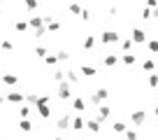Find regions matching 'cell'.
<instances>
[{
	"label": "cell",
	"instance_id": "obj_1",
	"mask_svg": "<svg viewBox=\"0 0 158 140\" xmlns=\"http://www.w3.org/2000/svg\"><path fill=\"white\" fill-rule=\"evenodd\" d=\"M118 40H121V35L114 33V30H105V33H102V42H105V45H116Z\"/></svg>",
	"mask_w": 158,
	"mask_h": 140
},
{
	"label": "cell",
	"instance_id": "obj_2",
	"mask_svg": "<svg viewBox=\"0 0 158 140\" xmlns=\"http://www.w3.org/2000/svg\"><path fill=\"white\" fill-rule=\"evenodd\" d=\"M130 119L139 126V124H144V121H147V112H144V110H135L133 115H130Z\"/></svg>",
	"mask_w": 158,
	"mask_h": 140
},
{
	"label": "cell",
	"instance_id": "obj_3",
	"mask_svg": "<svg viewBox=\"0 0 158 140\" xmlns=\"http://www.w3.org/2000/svg\"><path fill=\"white\" fill-rule=\"evenodd\" d=\"M130 35H133V37H130L133 42H144V40H147L144 30H139V28H133V33H130Z\"/></svg>",
	"mask_w": 158,
	"mask_h": 140
},
{
	"label": "cell",
	"instance_id": "obj_4",
	"mask_svg": "<svg viewBox=\"0 0 158 140\" xmlns=\"http://www.w3.org/2000/svg\"><path fill=\"white\" fill-rule=\"evenodd\" d=\"M58 96H60V98H68V96H70V86L65 84V82H60V86H58Z\"/></svg>",
	"mask_w": 158,
	"mask_h": 140
},
{
	"label": "cell",
	"instance_id": "obj_5",
	"mask_svg": "<svg viewBox=\"0 0 158 140\" xmlns=\"http://www.w3.org/2000/svg\"><path fill=\"white\" fill-rule=\"evenodd\" d=\"M70 126H72V124H70V115H65V117L58 119V129H70Z\"/></svg>",
	"mask_w": 158,
	"mask_h": 140
},
{
	"label": "cell",
	"instance_id": "obj_6",
	"mask_svg": "<svg viewBox=\"0 0 158 140\" xmlns=\"http://www.w3.org/2000/svg\"><path fill=\"white\" fill-rule=\"evenodd\" d=\"M72 129L81 131V129H84V119H81V117H74V119H72Z\"/></svg>",
	"mask_w": 158,
	"mask_h": 140
},
{
	"label": "cell",
	"instance_id": "obj_7",
	"mask_svg": "<svg viewBox=\"0 0 158 140\" xmlns=\"http://www.w3.org/2000/svg\"><path fill=\"white\" fill-rule=\"evenodd\" d=\"M116 63H118V56H114V54L105 56V65H116Z\"/></svg>",
	"mask_w": 158,
	"mask_h": 140
},
{
	"label": "cell",
	"instance_id": "obj_8",
	"mask_svg": "<svg viewBox=\"0 0 158 140\" xmlns=\"http://www.w3.org/2000/svg\"><path fill=\"white\" fill-rule=\"evenodd\" d=\"M144 70H147V72L156 70V61H153V59H147V61H144Z\"/></svg>",
	"mask_w": 158,
	"mask_h": 140
},
{
	"label": "cell",
	"instance_id": "obj_9",
	"mask_svg": "<svg viewBox=\"0 0 158 140\" xmlns=\"http://www.w3.org/2000/svg\"><path fill=\"white\" fill-rule=\"evenodd\" d=\"M109 112H112V110H109L107 105H102V107L98 110V117H100V119H107V117H109Z\"/></svg>",
	"mask_w": 158,
	"mask_h": 140
},
{
	"label": "cell",
	"instance_id": "obj_10",
	"mask_svg": "<svg viewBox=\"0 0 158 140\" xmlns=\"http://www.w3.org/2000/svg\"><path fill=\"white\" fill-rule=\"evenodd\" d=\"M2 82H5V84H16L19 77H16V75H2Z\"/></svg>",
	"mask_w": 158,
	"mask_h": 140
},
{
	"label": "cell",
	"instance_id": "obj_11",
	"mask_svg": "<svg viewBox=\"0 0 158 140\" xmlns=\"http://www.w3.org/2000/svg\"><path fill=\"white\" fill-rule=\"evenodd\" d=\"M7 100H10V103H21L23 96H21V94H10V96H7Z\"/></svg>",
	"mask_w": 158,
	"mask_h": 140
},
{
	"label": "cell",
	"instance_id": "obj_12",
	"mask_svg": "<svg viewBox=\"0 0 158 140\" xmlns=\"http://www.w3.org/2000/svg\"><path fill=\"white\" fill-rule=\"evenodd\" d=\"M86 126H89V131H93V133H98V131H100V121H93V119H91Z\"/></svg>",
	"mask_w": 158,
	"mask_h": 140
},
{
	"label": "cell",
	"instance_id": "obj_13",
	"mask_svg": "<svg viewBox=\"0 0 158 140\" xmlns=\"http://www.w3.org/2000/svg\"><path fill=\"white\" fill-rule=\"evenodd\" d=\"M147 47H149V51H151V54H156V51H158V40H149Z\"/></svg>",
	"mask_w": 158,
	"mask_h": 140
},
{
	"label": "cell",
	"instance_id": "obj_14",
	"mask_svg": "<svg viewBox=\"0 0 158 140\" xmlns=\"http://www.w3.org/2000/svg\"><path fill=\"white\" fill-rule=\"evenodd\" d=\"M37 107H40V117H44V119H47V117L51 115V112H49V107H47V105H37Z\"/></svg>",
	"mask_w": 158,
	"mask_h": 140
},
{
	"label": "cell",
	"instance_id": "obj_15",
	"mask_svg": "<svg viewBox=\"0 0 158 140\" xmlns=\"http://www.w3.org/2000/svg\"><path fill=\"white\" fill-rule=\"evenodd\" d=\"M114 131H116V133H126V124L123 121H116V124H114Z\"/></svg>",
	"mask_w": 158,
	"mask_h": 140
},
{
	"label": "cell",
	"instance_id": "obj_16",
	"mask_svg": "<svg viewBox=\"0 0 158 140\" xmlns=\"http://www.w3.org/2000/svg\"><path fill=\"white\" fill-rule=\"evenodd\" d=\"M149 86H151V89L158 86V75H149Z\"/></svg>",
	"mask_w": 158,
	"mask_h": 140
},
{
	"label": "cell",
	"instance_id": "obj_17",
	"mask_svg": "<svg viewBox=\"0 0 158 140\" xmlns=\"http://www.w3.org/2000/svg\"><path fill=\"white\" fill-rule=\"evenodd\" d=\"M123 63H126V65H133V63H135V56H133V54H123Z\"/></svg>",
	"mask_w": 158,
	"mask_h": 140
},
{
	"label": "cell",
	"instance_id": "obj_18",
	"mask_svg": "<svg viewBox=\"0 0 158 140\" xmlns=\"http://www.w3.org/2000/svg\"><path fill=\"white\" fill-rule=\"evenodd\" d=\"M93 45H95V37H93V35H89V37H86V42H84V47H86V49H91Z\"/></svg>",
	"mask_w": 158,
	"mask_h": 140
},
{
	"label": "cell",
	"instance_id": "obj_19",
	"mask_svg": "<svg viewBox=\"0 0 158 140\" xmlns=\"http://www.w3.org/2000/svg\"><path fill=\"white\" fill-rule=\"evenodd\" d=\"M19 115H21V119H26V117L30 115V107H28V105H23V107L19 110Z\"/></svg>",
	"mask_w": 158,
	"mask_h": 140
},
{
	"label": "cell",
	"instance_id": "obj_20",
	"mask_svg": "<svg viewBox=\"0 0 158 140\" xmlns=\"http://www.w3.org/2000/svg\"><path fill=\"white\" fill-rule=\"evenodd\" d=\"M74 110H84V100H81V98H74Z\"/></svg>",
	"mask_w": 158,
	"mask_h": 140
},
{
	"label": "cell",
	"instance_id": "obj_21",
	"mask_svg": "<svg viewBox=\"0 0 158 140\" xmlns=\"http://www.w3.org/2000/svg\"><path fill=\"white\" fill-rule=\"evenodd\" d=\"M26 28H28V24H26V21H16V30H19V33H23Z\"/></svg>",
	"mask_w": 158,
	"mask_h": 140
},
{
	"label": "cell",
	"instance_id": "obj_22",
	"mask_svg": "<svg viewBox=\"0 0 158 140\" xmlns=\"http://www.w3.org/2000/svg\"><path fill=\"white\" fill-rule=\"evenodd\" d=\"M130 47H133V40H123V42H121V49H123V51H128Z\"/></svg>",
	"mask_w": 158,
	"mask_h": 140
},
{
	"label": "cell",
	"instance_id": "obj_23",
	"mask_svg": "<svg viewBox=\"0 0 158 140\" xmlns=\"http://www.w3.org/2000/svg\"><path fill=\"white\" fill-rule=\"evenodd\" d=\"M126 138H128V140H139V138H137V133H135V131H126Z\"/></svg>",
	"mask_w": 158,
	"mask_h": 140
},
{
	"label": "cell",
	"instance_id": "obj_24",
	"mask_svg": "<svg viewBox=\"0 0 158 140\" xmlns=\"http://www.w3.org/2000/svg\"><path fill=\"white\" fill-rule=\"evenodd\" d=\"M21 129H23V131H30V121H28V119H21Z\"/></svg>",
	"mask_w": 158,
	"mask_h": 140
},
{
	"label": "cell",
	"instance_id": "obj_25",
	"mask_svg": "<svg viewBox=\"0 0 158 140\" xmlns=\"http://www.w3.org/2000/svg\"><path fill=\"white\" fill-rule=\"evenodd\" d=\"M153 115H156V117H158V105H156V107H153Z\"/></svg>",
	"mask_w": 158,
	"mask_h": 140
},
{
	"label": "cell",
	"instance_id": "obj_26",
	"mask_svg": "<svg viewBox=\"0 0 158 140\" xmlns=\"http://www.w3.org/2000/svg\"><path fill=\"white\" fill-rule=\"evenodd\" d=\"M2 103H5V96H0V105H2Z\"/></svg>",
	"mask_w": 158,
	"mask_h": 140
},
{
	"label": "cell",
	"instance_id": "obj_27",
	"mask_svg": "<svg viewBox=\"0 0 158 140\" xmlns=\"http://www.w3.org/2000/svg\"><path fill=\"white\" fill-rule=\"evenodd\" d=\"M56 140H60V138H56Z\"/></svg>",
	"mask_w": 158,
	"mask_h": 140
}]
</instances>
